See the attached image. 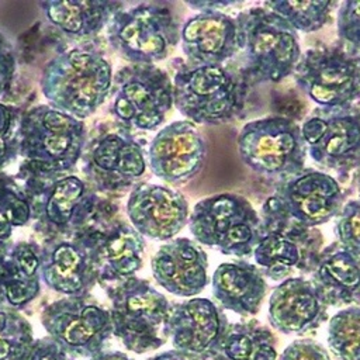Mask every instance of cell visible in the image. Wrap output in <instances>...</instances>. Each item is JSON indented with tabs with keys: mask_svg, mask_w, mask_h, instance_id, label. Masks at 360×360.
<instances>
[{
	"mask_svg": "<svg viewBox=\"0 0 360 360\" xmlns=\"http://www.w3.org/2000/svg\"><path fill=\"white\" fill-rule=\"evenodd\" d=\"M89 360H134V359L118 350H103L98 354L90 357Z\"/></svg>",
	"mask_w": 360,
	"mask_h": 360,
	"instance_id": "ab89813d",
	"label": "cell"
},
{
	"mask_svg": "<svg viewBox=\"0 0 360 360\" xmlns=\"http://www.w3.org/2000/svg\"><path fill=\"white\" fill-rule=\"evenodd\" d=\"M229 322L222 308L208 298H190L170 307L166 323L173 349L191 360H212Z\"/></svg>",
	"mask_w": 360,
	"mask_h": 360,
	"instance_id": "e0dca14e",
	"label": "cell"
},
{
	"mask_svg": "<svg viewBox=\"0 0 360 360\" xmlns=\"http://www.w3.org/2000/svg\"><path fill=\"white\" fill-rule=\"evenodd\" d=\"M83 170L94 190H124L135 184L146 170L143 146L124 127L105 132L89 145Z\"/></svg>",
	"mask_w": 360,
	"mask_h": 360,
	"instance_id": "2e32d148",
	"label": "cell"
},
{
	"mask_svg": "<svg viewBox=\"0 0 360 360\" xmlns=\"http://www.w3.org/2000/svg\"><path fill=\"white\" fill-rule=\"evenodd\" d=\"M277 339L256 319L229 323L212 360H277Z\"/></svg>",
	"mask_w": 360,
	"mask_h": 360,
	"instance_id": "f1b7e54d",
	"label": "cell"
},
{
	"mask_svg": "<svg viewBox=\"0 0 360 360\" xmlns=\"http://www.w3.org/2000/svg\"><path fill=\"white\" fill-rule=\"evenodd\" d=\"M15 73V52L13 44L0 32V96L8 91Z\"/></svg>",
	"mask_w": 360,
	"mask_h": 360,
	"instance_id": "74e56055",
	"label": "cell"
},
{
	"mask_svg": "<svg viewBox=\"0 0 360 360\" xmlns=\"http://www.w3.org/2000/svg\"><path fill=\"white\" fill-rule=\"evenodd\" d=\"M278 360H332L328 350L314 339L292 340Z\"/></svg>",
	"mask_w": 360,
	"mask_h": 360,
	"instance_id": "8d00e7d4",
	"label": "cell"
},
{
	"mask_svg": "<svg viewBox=\"0 0 360 360\" xmlns=\"http://www.w3.org/2000/svg\"><path fill=\"white\" fill-rule=\"evenodd\" d=\"M39 291V245L11 239L0 242V309L18 312Z\"/></svg>",
	"mask_w": 360,
	"mask_h": 360,
	"instance_id": "cb8c5ba5",
	"label": "cell"
},
{
	"mask_svg": "<svg viewBox=\"0 0 360 360\" xmlns=\"http://www.w3.org/2000/svg\"><path fill=\"white\" fill-rule=\"evenodd\" d=\"M127 215L132 228L152 240H172L188 222L187 200L176 190L138 183L129 193Z\"/></svg>",
	"mask_w": 360,
	"mask_h": 360,
	"instance_id": "d6986e66",
	"label": "cell"
},
{
	"mask_svg": "<svg viewBox=\"0 0 360 360\" xmlns=\"http://www.w3.org/2000/svg\"><path fill=\"white\" fill-rule=\"evenodd\" d=\"M46 20L72 39H89L108 25L124 3L114 0H48L41 1Z\"/></svg>",
	"mask_w": 360,
	"mask_h": 360,
	"instance_id": "83f0119b",
	"label": "cell"
},
{
	"mask_svg": "<svg viewBox=\"0 0 360 360\" xmlns=\"http://www.w3.org/2000/svg\"><path fill=\"white\" fill-rule=\"evenodd\" d=\"M269 322L284 335H305L328 321V307L311 280L301 276L283 280L269 298Z\"/></svg>",
	"mask_w": 360,
	"mask_h": 360,
	"instance_id": "603a6c76",
	"label": "cell"
},
{
	"mask_svg": "<svg viewBox=\"0 0 360 360\" xmlns=\"http://www.w3.org/2000/svg\"><path fill=\"white\" fill-rule=\"evenodd\" d=\"M356 184H357V191L360 195V169H357V174H356Z\"/></svg>",
	"mask_w": 360,
	"mask_h": 360,
	"instance_id": "b9f144b4",
	"label": "cell"
},
{
	"mask_svg": "<svg viewBox=\"0 0 360 360\" xmlns=\"http://www.w3.org/2000/svg\"><path fill=\"white\" fill-rule=\"evenodd\" d=\"M145 239L132 225L117 221L100 229L98 283L104 287L134 277L143 264Z\"/></svg>",
	"mask_w": 360,
	"mask_h": 360,
	"instance_id": "4316f807",
	"label": "cell"
},
{
	"mask_svg": "<svg viewBox=\"0 0 360 360\" xmlns=\"http://www.w3.org/2000/svg\"><path fill=\"white\" fill-rule=\"evenodd\" d=\"M34 342V330L17 311L0 309V360H24Z\"/></svg>",
	"mask_w": 360,
	"mask_h": 360,
	"instance_id": "d6a6232c",
	"label": "cell"
},
{
	"mask_svg": "<svg viewBox=\"0 0 360 360\" xmlns=\"http://www.w3.org/2000/svg\"><path fill=\"white\" fill-rule=\"evenodd\" d=\"M39 86L51 107L83 121L110 96L112 68L100 49L82 45L55 55L44 66Z\"/></svg>",
	"mask_w": 360,
	"mask_h": 360,
	"instance_id": "6da1fadb",
	"label": "cell"
},
{
	"mask_svg": "<svg viewBox=\"0 0 360 360\" xmlns=\"http://www.w3.org/2000/svg\"><path fill=\"white\" fill-rule=\"evenodd\" d=\"M211 284L218 305L240 316L256 315L267 292L260 269L242 259L221 263L212 274Z\"/></svg>",
	"mask_w": 360,
	"mask_h": 360,
	"instance_id": "484cf974",
	"label": "cell"
},
{
	"mask_svg": "<svg viewBox=\"0 0 360 360\" xmlns=\"http://www.w3.org/2000/svg\"><path fill=\"white\" fill-rule=\"evenodd\" d=\"M86 125L49 104L28 108L21 115L20 169L42 174L72 172L86 148Z\"/></svg>",
	"mask_w": 360,
	"mask_h": 360,
	"instance_id": "277c9868",
	"label": "cell"
},
{
	"mask_svg": "<svg viewBox=\"0 0 360 360\" xmlns=\"http://www.w3.org/2000/svg\"><path fill=\"white\" fill-rule=\"evenodd\" d=\"M24 360H72V357L49 336L34 339Z\"/></svg>",
	"mask_w": 360,
	"mask_h": 360,
	"instance_id": "f35d334b",
	"label": "cell"
},
{
	"mask_svg": "<svg viewBox=\"0 0 360 360\" xmlns=\"http://www.w3.org/2000/svg\"><path fill=\"white\" fill-rule=\"evenodd\" d=\"M180 41L190 65H224L240 51L236 18L215 10L190 17L180 30Z\"/></svg>",
	"mask_w": 360,
	"mask_h": 360,
	"instance_id": "44dd1931",
	"label": "cell"
},
{
	"mask_svg": "<svg viewBox=\"0 0 360 360\" xmlns=\"http://www.w3.org/2000/svg\"><path fill=\"white\" fill-rule=\"evenodd\" d=\"M188 228L197 243L214 248L224 255L246 257L260 238V215L252 204L235 193H221L198 201Z\"/></svg>",
	"mask_w": 360,
	"mask_h": 360,
	"instance_id": "ba28073f",
	"label": "cell"
},
{
	"mask_svg": "<svg viewBox=\"0 0 360 360\" xmlns=\"http://www.w3.org/2000/svg\"><path fill=\"white\" fill-rule=\"evenodd\" d=\"M273 197L290 218L308 228H316L339 214L345 194L330 174L304 167L300 173L283 179Z\"/></svg>",
	"mask_w": 360,
	"mask_h": 360,
	"instance_id": "ac0fdd59",
	"label": "cell"
},
{
	"mask_svg": "<svg viewBox=\"0 0 360 360\" xmlns=\"http://www.w3.org/2000/svg\"><path fill=\"white\" fill-rule=\"evenodd\" d=\"M292 75L300 90L319 107H349L360 100V53L349 48L308 49Z\"/></svg>",
	"mask_w": 360,
	"mask_h": 360,
	"instance_id": "7c38bea8",
	"label": "cell"
},
{
	"mask_svg": "<svg viewBox=\"0 0 360 360\" xmlns=\"http://www.w3.org/2000/svg\"><path fill=\"white\" fill-rule=\"evenodd\" d=\"M34 229L45 239L70 236L90 226L100 197L89 181L66 174H42L20 169Z\"/></svg>",
	"mask_w": 360,
	"mask_h": 360,
	"instance_id": "7a4b0ae2",
	"label": "cell"
},
{
	"mask_svg": "<svg viewBox=\"0 0 360 360\" xmlns=\"http://www.w3.org/2000/svg\"><path fill=\"white\" fill-rule=\"evenodd\" d=\"M148 360H191V359L173 349V350H167V352L155 354V356L149 357Z\"/></svg>",
	"mask_w": 360,
	"mask_h": 360,
	"instance_id": "60d3db41",
	"label": "cell"
},
{
	"mask_svg": "<svg viewBox=\"0 0 360 360\" xmlns=\"http://www.w3.org/2000/svg\"><path fill=\"white\" fill-rule=\"evenodd\" d=\"M21 110L0 103V172L20 156Z\"/></svg>",
	"mask_w": 360,
	"mask_h": 360,
	"instance_id": "836d02e7",
	"label": "cell"
},
{
	"mask_svg": "<svg viewBox=\"0 0 360 360\" xmlns=\"http://www.w3.org/2000/svg\"><path fill=\"white\" fill-rule=\"evenodd\" d=\"M110 298L112 336L132 353L162 347L172 304L148 280L136 276L104 287Z\"/></svg>",
	"mask_w": 360,
	"mask_h": 360,
	"instance_id": "52a82bcc",
	"label": "cell"
},
{
	"mask_svg": "<svg viewBox=\"0 0 360 360\" xmlns=\"http://www.w3.org/2000/svg\"><path fill=\"white\" fill-rule=\"evenodd\" d=\"M41 325L70 357H93L112 336L110 311L89 295L63 297L42 308Z\"/></svg>",
	"mask_w": 360,
	"mask_h": 360,
	"instance_id": "4fadbf2b",
	"label": "cell"
},
{
	"mask_svg": "<svg viewBox=\"0 0 360 360\" xmlns=\"http://www.w3.org/2000/svg\"><path fill=\"white\" fill-rule=\"evenodd\" d=\"M155 281L177 297L198 295L208 284V257L193 239L174 238L163 243L150 260Z\"/></svg>",
	"mask_w": 360,
	"mask_h": 360,
	"instance_id": "7402d4cb",
	"label": "cell"
},
{
	"mask_svg": "<svg viewBox=\"0 0 360 360\" xmlns=\"http://www.w3.org/2000/svg\"><path fill=\"white\" fill-rule=\"evenodd\" d=\"M173 105L187 121L219 125L240 115L250 82L231 65L181 63L174 73Z\"/></svg>",
	"mask_w": 360,
	"mask_h": 360,
	"instance_id": "3957f363",
	"label": "cell"
},
{
	"mask_svg": "<svg viewBox=\"0 0 360 360\" xmlns=\"http://www.w3.org/2000/svg\"><path fill=\"white\" fill-rule=\"evenodd\" d=\"M266 8L284 18L295 31L312 32L326 25L336 1H266Z\"/></svg>",
	"mask_w": 360,
	"mask_h": 360,
	"instance_id": "1f68e13d",
	"label": "cell"
},
{
	"mask_svg": "<svg viewBox=\"0 0 360 360\" xmlns=\"http://www.w3.org/2000/svg\"><path fill=\"white\" fill-rule=\"evenodd\" d=\"M111 48L131 65H155L180 41V22L162 4L141 3L114 14L107 25Z\"/></svg>",
	"mask_w": 360,
	"mask_h": 360,
	"instance_id": "9c48e42d",
	"label": "cell"
},
{
	"mask_svg": "<svg viewBox=\"0 0 360 360\" xmlns=\"http://www.w3.org/2000/svg\"><path fill=\"white\" fill-rule=\"evenodd\" d=\"M335 218L336 242L360 256V198L347 201Z\"/></svg>",
	"mask_w": 360,
	"mask_h": 360,
	"instance_id": "e575fe53",
	"label": "cell"
},
{
	"mask_svg": "<svg viewBox=\"0 0 360 360\" xmlns=\"http://www.w3.org/2000/svg\"><path fill=\"white\" fill-rule=\"evenodd\" d=\"M100 228L45 239L39 246V276L48 288L65 297L89 295L98 283Z\"/></svg>",
	"mask_w": 360,
	"mask_h": 360,
	"instance_id": "5bb4252c",
	"label": "cell"
},
{
	"mask_svg": "<svg viewBox=\"0 0 360 360\" xmlns=\"http://www.w3.org/2000/svg\"><path fill=\"white\" fill-rule=\"evenodd\" d=\"M243 52V73L248 80L277 83L292 75L301 58L295 30L274 11L252 7L236 17Z\"/></svg>",
	"mask_w": 360,
	"mask_h": 360,
	"instance_id": "5b68a950",
	"label": "cell"
},
{
	"mask_svg": "<svg viewBox=\"0 0 360 360\" xmlns=\"http://www.w3.org/2000/svg\"><path fill=\"white\" fill-rule=\"evenodd\" d=\"M301 134L307 153L319 166L340 174L360 169V107H316Z\"/></svg>",
	"mask_w": 360,
	"mask_h": 360,
	"instance_id": "9a60e30c",
	"label": "cell"
},
{
	"mask_svg": "<svg viewBox=\"0 0 360 360\" xmlns=\"http://www.w3.org/2000/svg\"><path fill=\"white\" fill-rule=\"evenodd\" d=\"M236 145L243 163L262 176L283 180L305 167L307 145L301 127L287 117H267L245 124Z\"/></svg>",
	"mask_w": 360,
	"mask_h": 360,
	"instance_id": "8fae6325",
	"label": "cell"
},
{
	"mask_svg": "<svg viewBox=\"0 0 360 360\" xmlns=\"http://www.w3.org/2000/svg\"><path fill=\"white\" fill-rule=\"evenodd\" d=\"M328 346L339 360H360V307L338 311L328 325Z\"/></svg>",
	"mask_w": 360,
	"mask_h": 360,
	"instance_id": "4dcf8cb0",
	"label": "cell"
},
{
	"mask_svg": "<svg viewBox=\"0 0 360 360\" xmlns=\"http://www.w3.org/2000/svg\"><path fill=\"white\" fill-rule=\"evenodd\" d=\"M205 153V142L194 124L174 121L153 136L148 162L156 177L169 184H181L201 170Z\"/></svg>",
	"mask_w": 360,
	"mask_h": 360,
	"instance_id": "ffe728a7",
	"label": "cell"
},
{
	"mask_svg": "<svg viewBox=\"0 0 360 360\" xmlns=\"http://www.w3.org/2000/svg\"><path fill=\"white\" fill-rule=\"evenodd\" d=\"M311 283L329 307H360V256L338 242L323 248L311 271Z\"/></svg>",
	"mask_w": 360,
	"mask_h": 360,
	"instance_id": "d4e9b609",
	"label": "cell"
},
{
	"mask_svg": "<svg viewBox=\"0 0 360 360\" xmlns=\"http://www.w3.org/2000/svg\"><path fill=\"white\" fill-rule=\"evenodd\" d=\"M31 222V208L15 176L0 172V242L10 240L17 228Z\"/></svg>",
	"mask_w": 360,
	"mask_h": 360,
	"instance_id": "f546056e",
	"label": "cell"
},
{
	"mask_svg": "<svg viewBox=\"0 0 360 360\" xmlns=\"http://www.w3.org/2000/svg\"><path fill=\"white\" fill-rule=\"evenodd\" d=\"M111 93V112L127 129L153 131L173 107V82L155 65L121 68L112 76Z\"/></svg>",
	"mask_w": 360,
	"mask_h": 360,
	"instance_id": "30bf717a",
	"label": "cell"
},
{
	"mask_svg": "<svg viewBox=\"0 0 360 360\" xmlns=\"http://www.w3.org/2000/svg\"><path fill=\"white\" fill-rule=\"evenodd\" d=\"M260 238L253 250L264 277L283 281L294 273L311 274L323 249V235L290 218L271 195L262 205Z\"/></svg>",
	"mask_w": 360,
	"mask_h": 360,
	"instance_id": "8992f818",
	"label": "cell"
},
{
	"mask_svg": "<svg viewBox=\"0 0 360 360\" xmlns=\"http://www.w3.org/2000/svg\"><path fill=\"white\" fill-rule=\"evenodd\" d=\"M338 35L349 49L360 53V1H343L338 10Z\"/></svg>",
	"mask_w": 360,
	"mask_h": 360,
	"instance_id": "d590c367",
	"label": "cell"
}]
</instances>
